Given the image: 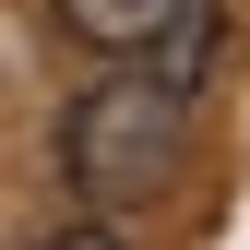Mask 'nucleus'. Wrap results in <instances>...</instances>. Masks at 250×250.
I'll return each mask as SVG.
<instances>
[{
  "instance_id": "1",
  "label": "nucleus",
  "mask_w": 250,
  "mask_h": 250,
  "mask_svg": "<svg viewBox=\"0 0 250 250\" xmlns=\"http://www.w3.org/2000/svg\"><path fill=\"white\" fill-rule=\"evenodd\" d=\"M179 155H191V96H167V83L143 72H107L83 83L72 107H60V167H72V191L96 214H131L179 179Z\"/></svg>"
},
{
  "instance_id": "2",
  "label": "nucleus",
  "mask_w": 250,
  "mask_h": 250,
  "mask_svg": "<svg viewBox=\"0 0 250 250\" xmlns=\"http://www.w3.org/2000/svg\"><path fill=\"white\" fill-rule=\"evenodd\" d=\"M60 24H72L107 72H143V83H167V96H203L214 60H227V12H214V0H60Z\"/></svg>"
},
{
  "instance_id": "3",
  "label": "nucleus",
  "mask_w": 250,
  "mask_h": 250,
  "mask_svg": "<svg viewBox=\"0 0 250 250\" xmlns=\"http://www.w3.org/2000/svg\"><path fill=\"white\" fill-rule=\"evenodd\" d=\"M48 250H119V238H107V227H60Z\"/></svg>"
}]
</instances>
